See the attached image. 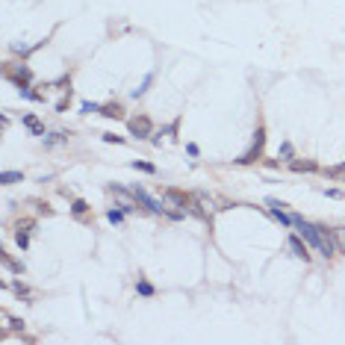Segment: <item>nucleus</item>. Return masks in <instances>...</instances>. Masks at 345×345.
Wrapping results in <instances>:
<instances>
[{
    "instance_id": "f257e3e1",
    "label": "nucleus",
    "mask_w": 345,
    "mask_h": 345,
    "mask_svg": "<svg viewBox=\"0 0 345 345\" xmlns=\"http://www.w3.org/2000/svg\"><path fill=\"white\" fill-rule=\"evenodd\" d=\"M263 145H266V133H263V130H257V133H254V142H251V148H248V151H245L242 157L236 159V162H239V165H251L254 159H257V157H260V154H263Z\"/></svg>"
},
{
    "instance_id": "f03ea898",
    "label": "nucleus",
    "mask_w": 345,
    "mask_h": 345,
    "mask_svg": "<svg viewBox=\"0 0 345 345\" xmlns=\"http://www.w3.org/2000/svg\"><path fill=\"white\" fill-rule=\"evenodd\" d=\"M133 195H136V201L142 204V207H148L151 213H157V216H162V213H168V207L162 204V201H157L154 195H148L145 189H139V186H133Z\"/></svg>"
},
{
    "instance_id": "7ed1b4c3",
    "label": "nucleus",
    "mask_w": 345,
    "mask_h": 345,
    "mask_svg": "<svg viewBox=\"0 0 345 345\" xmlns=\"http://www.w3.org/2000/svg\"><path fill=\"white\" fill-rule=\"evenodd\" d=\"M127 127H130V133H133V136H139V139L151 136V130H154V124H151V118H148V115H136V118H130Z\"/></svg>"
},
{
    "instance_id": "20e7f679",
    "label": "nucleus",
    "mask_w": 345,
    "mask_h": 345,
    "mask_svg": "<svg viewBox=\"0 0 345 345\" xmlns=\"http://www.w3.org/2000/svg\"><path fill=\"white\" fill-rule=\"evenodd\" d=\"M266 204H269L272 216H275V219L281 221L283 227H289V224H292V216H286V213H283V204L278 201V198H266Z\"/></svg>"
},
{
    "instance_id": "39448f33",
    "label": "nucleus",
    "mask_w": 345,
    "mask_h": 345,
    "mask_svg": "<svg viewBox=\"0 0 345 345\" xmlns=\"http://www.w3.org/2000/svg\"><path fill=\"white\" fill-rule=\"evenodd\" d=\"M162 195H165V201H171V204L180 207V210H189V204H192V198L183 195V192H177V189H165Z\"/></svg>"
},
{
    "instance_id": "423d86ee",
    "label": "nucleus",
    "mask_w": 345,
    "mask_h": 345,
    "mask_svg": "<svg viewBox=\"0 0 345 345\" xmlns=\"http://www.w3.org/2000/svg\"><path fill=\"white\" fill-rule=\"evenodd\" d=\"M289 251L295 254L298 260H304V263L310 260V251H307V245H304V242H301L298 236H289Z\"/></svg>"
},
{
    "instance_id": "0eeeda50",
    "label": "nucleus",
    "mask_w": 345,
    "mask_h": 345,
    "mask_svg": "<svg viewBox=\"0 0 345 345\" xmlns=\"http://www.w3.org/2000/svg\"><path fill=\"white\" fill-rule=\"evenodd\" d=\"M24 127H30L35 136H44V124H41L35 115H24Z\"/></svg>"
},
{
    "instance_id": "6e6552de",
    "label": "nucleus",
    "mask_w": 345,
    "mask_h": 345,
    "mask_svg": "<svg viewBox=\"0 0 345 345\" xmlns=\"http://www.w3.org/2000/svg\"><path fill=\"white\" fill-rule=\"evenodd\" d=\"M41 139H44V145H47V148H53V145H59V142L68 139V133H47V136H41Z\"/></svg>"
},
{
    "instance_id": "1a4fd4ad",
    "label": "nucleus",
    "mask_w": 345,
    "mask_h": 345,
    "mask_svg": "<svg viewBox=\"0 0 345 345\" xmlns=\"http://www.w3.org/2000/svg\"><path fill=\"white\" fill-rule=\"evenodd\" d=\"M9 77H12V80H15V83H18V89H21V86H27V83H30V71H27V68H21V71H15V74H9Z\"/></svg>"
},
{
    "instance_id": "9d476101",
    "label": "nucleus",
    "mask_w": 345,
    "mask_h": 345,
    "mask_svg": "<svg viewBox=\"0 0 345 345\" xmlns=\"http://www.w3.org/2000/svg\"><path fill=\"white\" fill-rule=\"evenodd\" d=\"M21 177H24L21 171H3V174H0V180H3V186H12V183H18Z\"/></svg>"
},
{
    "instance_id": "9b49d317",
    "label": "nucleus",
    "mask_w": 345,
    "mask_h": 345,
    "mask_svg": "<svg viewBox=\"0 0 345 345\" xmlns=\"http://www.w3.org/2000/svg\"><path fill=\"white\" fill-rule=\"evenodd\" d=\"M136 292H139V295H145V298H151V295H154L157 289H154V283H148V281H139V283H136Z\"/></svg>"
},
{
    "instance_id": "f8f14e48",
    "label": "nucleus",
    "mask_w": 345,
    "mask_h": 345,
    "mask_svg": "<svg viewBox=\"0 0 345 345\" xmlns=\"http://www.w3.org/2000/svg\"><path fill=\"white\" fill-rule=\"evenodd\" d=\"M334 239H337V251L345 254V227H337V230H334Z\"/></svg>"
},
{
    "instance_id": "ddd939ff",
    "label": "nucleus",
    "mask_w": 345,
    "mask_h": 345,
    "mask_svg": "<svg viewBox=\"0 0 345 345\" xmlns=\"http://www.w3.org/2000/svg\"><path fill=\"white\" fill-rule=\"evenodd\" d=\"M103 115H106V118H121V106H118V103H109V106H103Z\"/></svg>"
},
{
    "instance_id": "4468645a",
    "label": "nucleus",
    "mask_w": 345,
    "mask_h": 345,
    "mask_svg": "<svg viewBox=\"0 0 345 345\" xmlns=\"http://www.w3.org/2000/svg\"><path fill=\"white\" fill-rule=\"evenodd\" d=\"M151 83H154V74H148V77H145V83H142L139 89H133V97H142V94L148 92V86H151Z\"/></svg>"
},
{
    "instance_id": "2eb2a0df",
    "label": "nucleus",
    "mask_w": 345,
    "mask_h": 345,
    "mask_svg": "<svg viewBox=\"0 0 345 345\" xmlns=\"http://www.w3.org/2000/svg\"><path fill=\"white\" fill-rule=\"evenodd\" d=\"M130 165H133V168H136V171H148V174H154V171H157V168H154V165H151V162H139V159H133V162H130Z\"/></svg>"
},
{
    "instance_id": "dca6fc26",
    "label": "nucleus",
    "mask_w": 345,
    "mask_h": 345,
    "mask_svg": "<svg viewBox=\"0 0 345 345\" xmlns=\"http://www.w3.org/2000/svg\"><path fill=\"white\" fill-rule=\"evenodd\" d=\"M3 266H6L9 272H18V275L24 272V266H21V263H12V260H9V254H3Z\"/></svg>"
},
{
    "instance_id": "f3484780",
    "label": "nucleus",
    "mask_w": 345,
    "mask_h": 345,
    "mask_svg": "<svg viewBox=\"0 0 345 345\" xmlns=\"http://www.w3.org/2000/svg\"><path fill=\"white\" fill-rule=\"evenodd\" d=\"M292 142H281V151H278V157H283V159H292Z\"/></svg>"
},
{
    "instance_id": "a211bd4d",
    "label": "nucleus",
    "mask_w": 345,
    "mask_h": 345,
    "mask_svg": "<svg viewBox=\"0 0 345 345\" xmlns=\"http://www.w3.org/2000/svg\"><path fill=\"white\" fill-rule=\"evenodd\" d=\"M106 219L112 221V224H121V221H124V210H109Z\"/></svg>"
},
{
    "instance_id": "6ab92c4d",
    "label": "nucleus",
    "mask_w": 345,
    "mask_h": 345,
    "mask_svg": "<svg viewBox=\"0 0 345 345\" xmlns=\"http://www.w3.org/2000/svg\"><path fill=\"white\" fill-rule=\"evenodd\" d=\"M325 174L328 177H345V162L343 165H334V168H325Z\"/></svg>"
},
{
    "instance_id": "aec40b11",
    "label": "nucleus",
    "mask_w": 345,
    "mask_h": 345,
    "mask_svg": "<svg viewBox=\"0 0 345 345\" xmlns=\"http://www.w3.org/2000/svg\"><path fill=\"white\" fill-rule=\"evenodd\" d=\"M292 171H316V162H292Z\"/></svg>"
},
{
    "instance_id": "412c9836",
    "label": "nucleus",
    "mask_w": 345,
    "mask_h": 345,
    "mask_svg": "<svg viewBox=\"0 0 345 345\" xmlns=\"http://www.w3.org/2000/svg\"><path fill=\"white\" fill-rule=\"evenodd\" d=\"M71 210H74V216H86L89 204H86V201H74V207H71Z\"/></svg>"
},
{
    "instance_id": "4be33fe9",
    "label": "nucleus",
    "mask_w": 345,
    "mask_h": 345,
    "mask_svg": "<svg viewBox=\"0 0 345 345\" xmlns=\"http://www.w3.org/2000/svg\"><path fill=\"white\" fill-rule=\"evenodd\" d=\"M103 142H109V145H121L124 139H121V136H115V133H103Z\"/></svg>"
},
{
    "instance_id": "5701e85b",
    "label": "nucleus",
    "mask_w": 345,
    "mask_h": 345,
    "mask_svg": "<svg viewBox=\"0 0 345 345\" xmlns=\"http://www.w3.org/2000/svg\"><path fill=\"white\" fill-rule=\"evenodd\" d=\"M15 239H18V245H21V248H27V245H30V239H27V233H24L21 227H18V233H15Z\"/></svg>"
},
{
    "instance_id": "b1692460",
    "label": "nucleus",
    "mask_w": 345,
    "mask_h": 345,
    "mask_svg": "<svg viewBox=\"0 0 345 345\" xmlns=\"http://www.w3.org/2000/svg\"><path fill=\"white\" fill-rule=\"evenodd\" d=\"M97 109H100V106H97V103H89V100H86V103H83V112H97Z\"/></svg>"
},
{
    "instance_id": "393cba45",
    "label": "nucleus",
    "mask_w": 345,
    "mask_h": 345,
    "mask_svg": "<svg viewBox=\"0 0 345 345\" xmlns=\"http://www.w3.org/2000/svg\"><path fill=\"white\" fill-rule=\"evenodd\" d=\"M325 195H328V198H343V192H340V189H325Z\"/></svg>"
}]
</instances>
